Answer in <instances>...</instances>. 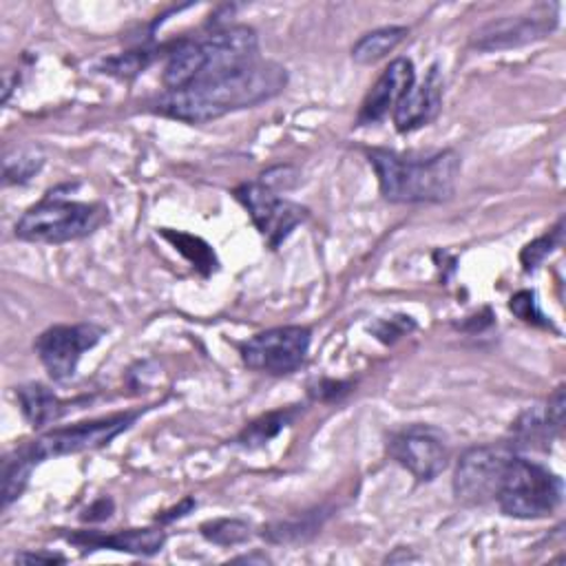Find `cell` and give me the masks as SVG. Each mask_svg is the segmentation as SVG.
Returning a JSON list of instances; mask_svg holds the SVG:
<instances>
[{
  "label": "cell",
  "mask_w": 566,
  "mask_h": 566,
  "mask_svg": "<svg viewBox=\"0 0 566 566\" xmlns=\"http://www.w3.org/2000/svg\"><path fill=\"white\" fill-rule=\"evenodd\" d=\"M285 84L287 73L281 64L254 60L190 86L166 91L157 99V111L186 124H206L226 113L256 106L279 95Z\"/></svg>",
  "instance_id": "6da1fadb"
},
{
  "label": "cell",
  "mask_w": 566,
  "mask_h": 566,
  "mask_svg": "<svg viewBox=\"0 0 566 566\" xmlns=\"http://www.w3.org/2000/svg\"><path fill=\"white\" fill-rule=\"evenodd\" d=\"M254 60H259L256 31L245 24H228L203 38L181 42L168 55L161 82L166 91H177Z\"/></svg>",
  "instance_id": "7a4b0ae2"
},
{
  "label": "cell",
  "mask_w": 566,
  "mask_h": 566,
  "mask_svg": "<svg viewBox=\"0 0 566 566\" xmlns=\"http://www.w3.org/2000/svg\"><path fill=\"white\" fill-rule=\"evenodd\" d=\"M367 159L378 177L380 195L396 203L444 201L453 195L460 172V155L451 148L420 159L371 148Z\"/></svg>",
  "instance_id": "3957f363"
},
{
  "label": "cell",
  "mask_w": 566,
  "mask_h": 566,
  "mask_svg": "<svg viewBox=\"0 0 566 566\" xmlns=\"http://www.w3.org/2000/svg\"><path fill=\"white\" fill-rule=\"evenodd\" d=\"M104 217L106 210L99 203L71 201L64 195L49 192L18 219L15 234L31 243H64L91 234Z\"/></svg>",
  "instance_id": "277c9868"
},
{
  "label": "cell",
  "mask_w": 566,
  "mask_h": 566,
  "mask_svg": "<svg viewBox=\"0 0 566 566\" xmlns=\"http://www.w3.org/2000/svg\"><path fill=\"white\" fill-rule=\"evenodd\" d=\"M564 497V482L557 473L535 460L513 455L497 489V504L504 515L535 520L551 515Z\"/></svg>",
  "instance_id": "5b68a950"
},
{
  "label": "cell",
  "mask_w": 566,
  "mask_h": 566,
  "mask_svg": "<svg viewBox=\"0 0 566 566\" xmlns=\"http://www.w3.org/2000/svg\"><path fill=\"white\" fill-rule=\"evenodd\" d=\"M515 455V444H480L467 449L455 467L453 493L464 504L495 500L504 471Z\"/></svg>",
  "instance_id": "8992f818"
},
{
  "label": "cell",
  "mask_w": 566,
  "mask_h": 566,
  "mask_svg": "<svg viewBox=\"0 0 566 566\" xmlns=\"http://www.w3.org/2000/svg\"><path fill=\"white\" fill-rule=\"evenodd\" d=\"M139 411H126V413H113L97 420L77 422L71 427H57L27 444V451L35 462L80 453L88 449H97L108 444L113 438H117L122 431H126L135 420Z\"/></svg>",
  "instance_id": "52a82bcc"
},
{
  "label": "cell",
  "mask_w": 566,
  "mask_h": 566,
  "mask_svg": "<svg viewBox=\"0 0 566 566\" xmlns=\"http://www.w3.org/2000/svg\"><path fill=\"white\" fill-rule=\"evenodd\" d=\"M387 451L420 482L438 478L447 469L451 455L447 436L431 424H409L398 429L391 433Z\"/></svg>",
  "instance_id": "ba28073f"
},
{
  "label": "cell",
  "mask_w": 566,
  "mask_h": 566,
  "mask_svg": "<svg viewBox=\"0 0 566 566\" xmlns=\"http://www.w3.org/2000/svg\"><path fill=\"white\" fill-rule=\"evenodd\" d=\"M310 349V329L301 325L272 327L254 334L241 345L243 363L254 371L290 374L294 371Z\"/></svg>",
  "instance_id": "9c48e42d"
},
{
  "label": "cell",
  "mask_w": 566,
  "mask_h": 566,
  "mask_svg": "<svg viewBox=\"0 0 566 566\" xmlns=\"http://www.w3.org/2000/svg\"><path fill=\"white\" fill-rule=\"evenodd\" d=\"M234 197L243 203L252 223L270 248H279L290 237V232L307 217L305 208L283 199L274 188L263 181L241 184L234 190Z\"/></svg>",
  "instance_id": "30bf717a"
},
{
  "label": "cell",
  "mask_w": 566,
  "mask_h": 566,
  "mask_svg": "<svg viewBox=\"0 0 566 566\" xmlns=\"http://www.w3.org/2000/svg\"><path fill=\"white\" fill-rule=\"evenodd\" d=\"M104 329L93 323L55 325L35 340V352L53 380H66L75 374L82 354L97 345Z\"/></svg>",
  "instance_id": "8fae6325"
},
{
  "label": "cell",
  "mask_w": 566,
  "mask_h": 566,
  "mask_svg": "<svg viewBox=\"0 0 566 566\" xmlns=\"http://www.w3.org/2000/svg\"><path fill=\"white\" fill-rule=\"evenodd\" d=\"M557 24V4H537L535 9L493 20L478 29L471 38V46L478 51H502L535 42L548 35Z\"/></svg>",
  "instance_id": "7c38bea8"
},
{
  "label": "cell",
  "mask_w": 566,
  "mask_h": 566,
  "mask_svg": "<svg viewBox=\"0 0 566 566\" xmlns=\"http://www.w3.org/2000/svg\"><path fill=\"white\" fill-rule=\"evenodd\" d=\"M416 84V71L411 60L407 57H396L385 71L382 75L376 80V84L369 88V93L365 95L358 117L356 122L360 126L367 124H376L382 117L389 115V111L394 113V108L398 106V102L407 95V91Z\"/></svg>",
  "instance_id": "4fadbf2b"
},
{
  "label": "cell",
  "mask_w": 566,
  "mask_h": 566,
  "mask_svg": "<svg viewBox=\"0 0 566 566\" xmlns=\"http://www.w3.org/2000/svg\"><path fill=\"white\" fill-rule=\"evenodd\" d=\"M442 104V75L433 64L427 77L407 91V95L394 108V124L400 133H411L429 124Z\"/></svg>",
  "instance_id": "5bb4252c"
},
{
  "label": "cell",
  "mask_w": 566,
  "mask_h": 566,
  "mask_svg": "<svg viewBox=\"0 0 566 566\" xmlns=\"http://www.w3.org/2000/svg\"><path fill=\"white\" fill-rule=\"evenodd\" d=\"M69 542L95 551V548H111L119 553H133V555H155L161 551L166 542V533L159 528H128V531H115V533H95V531H80L69 535Z\"/></svg>",
  "instance_id": "9a60e30c"
},
{
  "label": "cell",
  "mask_w": 566,
  "mask_h": 566,
  "mask_svg": "<svg viewBox=\"0 0 566 566\" xmlns=\"http://www.w3.org/2000/svg\"><path fill=\"white\" fill-rule=\"evenodd\" d=\"M22 416L31 422V427H44L55 422L64 411L66 402H62L49 387L40 382H29L15 389Z\"/></svg>",
  "instance_id": "2e32d148"
},
{
  "label": "cell",
  "mask_w": 566,
  "mask_h": 566,
  "mask_svg": "<svg viewBox=\"0 0 566 566\" xmlns=\"http://www.w3.org/2000/svg\"><path fill=\"white\" fill-rule=\"evenodd\" d=\"M559 431L551 422L546 409H528L524 411L517 422L513 424V436H515V447H526V449H542L546 451L551 447V440Z\"/></svg>",
  "instance_id": "e0dca14e"
},
{
  "label": "cell",
  "mask_w": 566,
  "mask_h": 566,
  "mask_svg": "<svg viewBox=\"0 0 566 566\" xmlns=\"http://www.w3.org/2000/svg\"><path fill=\"white\" fill-rule=\"evenodd\" d=\"M407 35L405 27H380L369 33H365L354 46H352V60L358 64H374L382 60L387 53H391Z\"/></svg>",
  "instance_id": "ac0fdd59"
},
{
  "label": "cell",
  "mask_w": 566,
  "mask_h": 566,
  "mask_svg": "<svg viewBox=\"0 0 566 566\" xmlns=\"http://www.w3.org/2000/svg\"><path fill=\"white\" fill-rule=\"evenodd\" d=\"M296 416V409H276L270 411L256 420H252L241 433H239V442L245 447H259L265 444L268 440H272L279 431H283Z\"/></svg>",
  "instance_id": "d6986e66"
},
{
  "label": "cell",
  "mask_w": 566,
  "mask_h": 566,
  "mask_svg": "<svg viewBox=\"0 0 566 566\" xmlns=\"http://www.w3.org/2000/svg\"><path fill=\"white\" fill-rule=\"evenodd\" d=\"M38 462L31 458L27 447L18 449L13 460H7L4 464V478H2V504L9 506L27 486L29 475Z\"/></svg>",
  "instance_id": "ffe728a7"
},
{
  "label": "cell",
  "mask_w": 566,
  "mask_h": 566,
  "mask_svg": "<svg viewBox=\"0 0 566 566\" xmlns=\"http://www.w3.org/2000/svg\"><path fill=\"white\" fill-rule=\"evenodd\" d=\"M195 268H199L203 274H208L214 268V254L210 250V245L192 234H184V232H172V230H164L161 232Z\"/></svg>",
  "instance_id": "44dd1931"
},
{
  "label": "cell",
  "mask_w": 566,
  "mask_h": 566,
  "mask_svg": "<svg viewBox=\"0 0 566 566\" xmlns=\"http://www.w3.org/2000/svg\"><path fill=\"white\" fill-rule=\"evenodd\" d=\"M199 531L208 542L219 546H234L250 537V526L243 520H234V517H219V520L203 522Z\"/></svg>",
  "instance_id": "7402d4cb"
},
{
  "label": "cell",
  "mask_w": 566,
  "mask_h": 566,
  "mask_svg": "<svg viewBox=\"0 0 566 566\" xmlns=\"http://www.w3.org/2000/svg\"><path fill=\"white\" fill-rule=\"evenodd\" d=\"M4 184H24L42 166V157L29 148H15L4 155Z\"/></svg>",
  "instance_id": "603a6c76"
},
{
  "label": "cell",
  "mask_w": 566,
  "mask_h": 566,
  "mask_svg": "<svg viewBox=\"0 0 566 566\" xmlns=\"http://www.w3.org/2000/svg\"><path fill=\"white\" fill-rule=\"evenodd\" d=\"M562 245V221H557V226L553 230H548L546 234L537 237L535 241H531L522 254H520V261L524 265V270H535L555 248Z\"/></svg>",
  "instance_id": "cb8c5ba5"
},
{
  "label": "cell",
  "mask_w": 566,
  "mask_h": 566,
  "mask_svg": "<svg viewBox=\"0 0 566 566\" xmlns=\"http://www.w3.org/2000/svg\"><path fill=\"white\" fill-rule=\"evenodd\" d=\"M150 60H153L150 51H128V53L104 60L102 69L104 73H111L117 77H135L139 71H144L150 64Z\"/></svg>",
  "instance_id": "d4e9b609"
},
{
  "label": "cell",
  "mask_w": 566,
  "mask_h": 566,
  "mask_svg": "<svg viewBox=\"0 0 566 566\" xmlns=\"http://www.w3.org/2000/svg\"><path fill=\"white\" fill-rule=\"evenodd\" d=\"M511 312L526 321V323H533V325H542V327H551V321H546V316L539 312L537 307V298H535V292H528V290H522L517 294L511 296V303H509Z\"/></svg>",
  "instance_id": "484cf974"
},
{
  "label": "cell",
  "mask_w": 566,
  "mask_h": 566,
  "mask_svg": "<svg viewBox=\"0 0 566 566\" xmlns=\"http://www.w3.org/2000/svg\"><path fill=\"white\" fill-rule=\"evenodd\" d=\"M544 409H546L551 422L555 424V429L562 433V424H564V387L562 385L553 391V396L548 398Z\"/></svg>",
  "instance_id": "4316f807"
},
{
  "label": "cell",
  "mask_w": 566,
  "mask_h": 566,
  "mask_svg": "<svg viewBox=\"0 0 566 566\" xmlns=\"http://www.w3.org/2000/svg\"><path fill=\"white\" fill-rule=\"evenodd\" d=\"M64 562L57 553H18L15 564H60Z\"/></svg>",
  "instance_id": "83f0119b"
},
{
  "label": "cell",
  "mask_w": 566,
  "mask_h": 566,
  "mask_svg": "<svg viewBox=\"0 0 566 566\" xmlns=\"http://www.w3.org/2000/svg\"><path fill=\"white\" fill-rule=\"evenodd\" d=\"M195 509V500L192 497H186L184 502H179L177 506H172L170 511H164L161 515H157V522H161V524H166V522H172V520H177V517H184L188 511H192Z\"/></svg>",
  "instance_id": "f1b7e54d"
},
{
  "label": "cell",
  "mask_w": 566,
  "mask_h": 566,
  "mask_svg": "<svg viewBox=\"0 0 566 566\" xmlns=\"http://www.w3.org/2000/svg\"><path fill=\"white\" fill-rule=\"evenodd\" d=\"M234 562H268L265 555H243V557H237Z\"/></svg>",
  "instance_id": "f546056e"
}]
</instances>
